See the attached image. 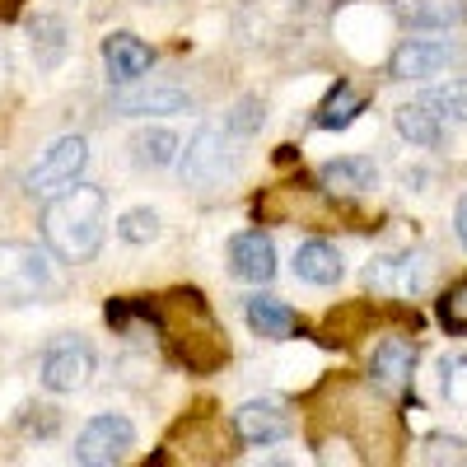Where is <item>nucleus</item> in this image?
Masks as SVG:
<instances>
[{"label":"nucleus","instance_id":"b1692460","mask_svg":"<svg viewBox=\"0 0 467 467\" xmlns=\"http://www.w3.org/2000/svg\"><path fill=\"white\" fill-rule=\"evenodd\" d=\"M117 239L122 244H154L160 239V215H154L150 206H136V211H127L122 220H117Z\"/></svg>","mask_w":467,"mask_h":467},{"label":"nucleus","instance_id":"dca6fc26","mask_svg":"<svg viewBox=\"0 0 467 467\" xmlns=\"http://www.w3.org/2000/svg\"><path fill=\"white\" fill-rule=\"evenodd\" d=\"M318 182L332 192V197H360V192H369L379 182V169H374V160H365V154H350V160L323 164Z\"/></svg>","mask_w":467,"mask_h":467},{"label":"nucleus","instance_id":"20e7f679","mask_svg":"<svg viewBox=\"0 0 467 467\" xmlns=\"http://www.w3.org/2000/svg\"><path fill=\"white\" fill-rule=\"evenodd\" d=\"M85 164H89L85 136H61V140H52L43 150V160L28 169V192H33V197H57V192L80 182Z\"/></svg>","mask_w":467,"mask_h":467},{"label":"nucleus","instance_id":"f257e3e1","mask_svg":"<svg viewBox=\"0 0 467 467\" xmlns=\"http://www.w3.org/2000/svg\"><path fill=\"white\" fill-rule=\"evenodd\" d=\"M103 211H108V197L103 187H89V182H75L66 192L47 202L43 211V239L47 248L61 257V262H89L103 244Z\"/></svg>","mask_w":467,"mask_h":467},{"label":"nucleus","instance_id":"6e6552de","mask_svg":"<svg viewBox=\"0 0 467 467\" xmlns=\"http://www.w3.org/2000/svg\"><path fill=\"white\" fill-rule=\"evenodd\" d=\"M94 369V350L80 337H61L43 350V388L47 393H75Z\"/></svg>","mask_w":467,"mask_h":467},{"label":"nucleus","instance_id":"4be33fe9","mask_svg":"<svg viewBox=\"0 0 467 467\" xmlns=\"http://www.w3.org/2000/svg\"><path fill=\"white\" fill-rule=\"evenodd\" d=\"M360 112H365V94H356L350 85H337V89L323 99V108H318L314 122H318L323 131H346Z\"/></svg>","mask_w":467,"mask_h":467},{"label":"nucleus","instance_id":"c756f323","mask_svg":"<svg viewBox=\"0 0 467 467\" xmlns=\"http://www.w3.org/2000/svg\"><path fill=\"white\" fill-rule=\"evenodd\" d=\"M15 5H19V0H0V15H10Z\"/></svg>","mask_w":467,"mask_h":467},{"label":"nucleus","instance_id":"bb28decb","mask_svg":"<svg viewBox=\"0 0 467 467\" xmlns=\"http://www.w3.org/2000/svg\"><path fill=\"white\" fill-rule=\"evenodd\" d=\"M420 458L425 462H467L462 440H453V435H431V440H425V449H420Z\"/></svg>","mask_w":467,"mask_h":467},{"label":"nucleus","instance_id":"a878e982","mask_svg":"<svg viewBox=\"0 0 467 467\" xmlns=\"http://www.w3.org/2000/svg\"><path fill=\"white\" fill-rule=\"evenodd\" d=\"M440 323L449 332H467V281H458L444 299H440Z\"/></svg>","mask_w":467,"mask_h":467},{"label":"nucleus","instance_id":"f03ea898","mask_svg":"<svg viewBox=\"0 0 467 467\" xmlns=\"http://www.w3.org/2000/svg\"><path fill=\"white\" fill-rule=\"evenodd\" d=\"M154 323H160V332L173 341L178 360H182L187 369H215V365L229 360L224 332H220L215 314L202 304V295H192V290L169 295L164 314H154Z\"/></svg>","mask_w":467,"mask_h":467},{"label":"nucleus","instance_id":"9b49d317","mask_svg":"<svg viewBox=\"0 0 467 467\" xmlns=\"http://www.w3.org/2000/svg\"><path fill=\"white\" fill-rule=\"evenodd\" d=\"M234 425H239V435H244L248 444H281V440H290V431H295L290 411H285L281 402H271V398L244 402L239 416H234Z\"/></svg>","mask_w":467,"mask_h":467},{"label":"nucleus","instance_id":"aec40b11","mask_svg":"<svg viewBox=\"0 0 467 467\" xmlns=\"http://www.w3.org/2000/svg\"><path fill=\"white\" fill-rule=\"evenodd\" d=\"M131 160L140 169H169L178 160V136L169 127H154V131H140L131 136Z\"/></svg>","mask_w":467,"mask_h":467},{"label":"nucleus","instance_id":"4468645a","mask_svg":"<svg viewBox=\"0 0 467 467\" xmlns=\"http://www.w3.org/2000/svg\"><path fill=\"white\" fill-rule=\"evenodd\" d=\"M393 15L407 28L440 33V28H458L467 19V0H393Z\"/></svg>","mask_w":467,"mask_h":467},{"label":"nucleus","instance_id":"393cba45","mask_svg":"<svg viewBox=\"0 0 467 467\" xmlns=\"http://www.w3.org/2000/svg\"><path fill=\"white\" fill-rule=\"evenodd\" d=\"M440 388H444L449 407L467 411V356H444L440 360Z\"/></svg>","mask_w":467,"mask_h":467},{"label":"nucleus","instance_id":"ddd939ff","mask_svg":"<svg viewBox=\"0 0 467 467\" xmlns=\"http://www.w3.org/2000/svg\"><path fill=\"white\" fill-rule=\"evenodd\" d=\"M449 61H453V47L449 43L407 37V43L393 52V61H388V75H393V80H425V75H440Z\"/></svg>","mask_w":467,"mask_h":467},{"label":"nucleus","instance_id":"5701e85b","mask_svg":"<svg viewBox=\"0 0 467 467\" xmlns=\"http://www.w3.org/2000/svg\"><path fill=\"white\" fill-rule=\"evenodd\" d=\"M420 103L431 108L449 131H453V127H467V80H449V85H440V89H425Z\"/></svg>","mask_w":467,"mask_h":467},{"label":"nucleus","instance_id":"f3484780","mask_svg":"<svg viewBox=\"0 0 467 467\" xmlns=\"http://www.w3.org/2000/svg\"><path fill=\"white\" fill-rule=\"evenodd\" d=\"M341 271H346L341 253L332 244H323V239H308V244L295 248V276L308 281V285H337Z\"/></svg>","mask_w":467,"mask_h":467},{"label":"nucleus","instance_id":"6ab92c4d","mask_svg":"<svg viewBox=\"0 0 467 467\" xmlns=\"http://www.w3.org/2000/svg\"><path fill=\"white\" fill-rule=\"evenodd\" d=\"M244 314H248V327L266 341H285L295 332V314L281 304V299H271V295H253L244 304Z\"/></svg>","mask_w":467,"mask_h":467},{"label":"nucleus","instance_id":"2eb2a0df","mask_svg":"<svg viewBox=\"0 0 467 467\" xmlns=\"http://www.w3.org/2000/svg\"><path fill=\"white\" fill-rule=\"evenodd\" d=\"M112 108L127 112V117H145V112H187L192 99H187V89H173V85H150V89H117V94H112Z\"/></svg>","mask_w":467,"mask_h":467},{"label":"nucleus","instance_id":"cd10ccee","mask_svg":"<svg viewBox=\"0 0 467 467\" xmlns=\"http://www.w3.org/2000/svg\"><path fill=\"white\" fill-rule=\"evenodd\" d=\"M257 127H262V103H257V99H244L239 108H234V117H229V131L248 136V131H257Z\"/></svg>","mask_w":467,"mask_h":467},{"label":"nucleus","instance_id":"a211bd4d","mask_svg":"<svg viewBox=\"0 0 467 467\" xmlns=\"http://www.w3.org/2000/svg\"><path fill=\"white\" fill-rule=\"evenodd\" d=\"M393 122H398V131L411 140V145H420V150H435V145H444L449 140V127L440 122V117L425 108L420 99H411V103H402L398 112H393Z\"/></svg>","mask_w":467,"mask_h":467},{"label":"nucleus","instance_id":"f8f14e48","mask_svg":"<svg viewBox=\"0 0 467 467\" xmlns=\"http://www.w3.org/2000/svg\"><path fill=\"white\" fill-rule=\"evenodd\" d=\"M150 61H154V52L140 43L136 33H108V37H103V66H108V80H112V85H136V80H145Z\"/></svg>","mask_w":467,"mask_h":467},{"label":"nucleus","instance_id":"423d86ee","mask_svg":"<svg viewBox=\"0 0 467 467\" xmlns=\"http://www.w3.org/2000/svg\"><path fill=\"white\" fill-rule=\"evenodd\" d=\"M365 285L374 295H393V299H411L431 285V257L425 253H402V257H374L365 266Z\"/></svg>","mask_w":467,"mask_h":467},{"label":"nucleus","instance_id":"7ed1b4c3","mask_svg":"<svg viewBox=\"0 0 467 467\" xmlns=\"http://www.w3.org/2000/svg\"><path fill=\"white\" fill-rule=\"evenodd\" d=\"M57 290L52 262L33 244H0V299L5 304H37Z\"/></svg>","mask_w":467,"mask_h":467},{"label":"nucleus","instance_id":"39448f33","mask_svg":"<svg viewBox=\"0 0 467 467\" xmlns=\"http://www.w3.org/2000/svg\"><path fill=\"white\" fill-rule=\"evenodd\" d=\"M178 169H182V182H192V187H202V192H206V187H215V182L234 178L239 160H234L229 136H224L220 127H202L197 136L187 140V150H182Z\"/></svg>","mask_w":467,"mask_h":467},{"label":"nucleus","instance_id":"0eeeda50","mask_svg":"<svg viewBox=\"0 0 467 467\" xmlns=\"http://www.w3.org/2000/svg\"><path fill=\"white\" fill-rule=\"evenodd\" d=\"M131 444H136V425L127 416H94L80 431V440H75V462H85V467L122 462Z\"/></svg>","mask_w":467,"mask_h":467},{"label":"nucleus","instance_id":"c85d7f7f","mask_svg":"<svg viewBox=\"0 0 467 467\" xmlns=\"http://www.w3.org/2000/svg\"><path fill=\"white\" fill-rule=\"evenodd\" d=\"M453 229H458V244L467 248V197L458 202V215H453Z\"/></svg>","mask_w":467,"mask_h":467},{"label":"nucleus","instance_id":"9d476101","mask_svg":"<svg viewBox=\"0 0 467 467\" xmlns=\"http://www.w3.org/2000/svg\"><path fill=\"white\" fill-rule=\"evenodd\" d=\"M229 271L239 281H253V285H266L276 276V248L262 229H244L229 239Z\"/></svg>","mask_w":467,"mask_h":467},{"label":"nucleus","instance_id":"1a4fd4ad","mask_svg":"<svg viewBox=\"0 0 467 467\" xmlns=\"http://www.w3.org/2000/svg\"><path fill=\"white\" fill-rule=\"evenodd\" d=\"M411 374H416V346L407 337H388L374 346L369 356V379L383 388L388 398H402L411 388Z\"/></svg>","mask_w":467,"mask_h":467},{"label":"nucleus","instance_id":"412c9836","mask_svg":"<svg viewBox=\"0 0 467 467\" xmlns=\"http://www.w3.org/2000/svg\"><path fill=\"white\" fill-rule=\"evenodd\" d=\"M28 33H33V61L43 70L61 66V57H66V24L57 15H37L28 24Z\"/></svg>","mask_w":467,"mask_h":467}]
</instances>
